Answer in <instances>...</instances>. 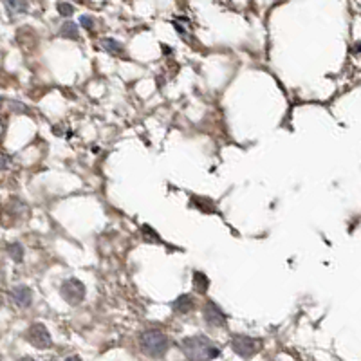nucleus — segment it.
I'll list each match as a JSON object with an SVG mask.
<instances>
[{
	"label": "nucleus",
	"mask_w": 361,
	"mask_h": 361,
	"mask_svg": "<svg viewBox=\"0 0 361 361\" xmlns=\"http://www.w3.org/2000/svg\"><path fill=\"white\" fill-rule=\"evenodd\" d=\"M180 349L185 352L188 361H211L219 356V347L206 336H190L185 338L180 343Z\"/></svg>",
	"instance_id": "f257e3e1"
},
{
	"label": "nucleus",
	"mask_w": 361,
	"mask_h": 361,
	"mask_svg": "<svg viewBox=\"0 0 361 361\" xmlns=\"http://www.w3.org/2000/svg\"><path fill=\"white\" fill-rule=\"evenodd\" d=\"M139 347L141 351L150 358H163L168 351V338L165 336V332L156 331H145L139 336Z\"/></svg>",
	"instance_id": "f03ea898"
},
{
	"label": "nucleus",
	"mask_w": 361,
	"mask_h": 361,
	"mask_svg": "<svg viewBox=\"0 0 361 361\" xmlns=\"http://www.w3.org/2000/svg\"><path fill=\"white\" fill-rule=\"evenodd\" d=\"M60 294L71 305H78L85 298V286L78 279H67L60 286Z\"/></svg>",
	"instance_id": "7ed1b4c3"
},
{
	"label": "nucleus",
	"mask_w": 361,
	"mask_h": 361,
	"mask_svg": "<svg viewBox=\"0 0 361 361\" xmlns=\"http://www.w3.org/2000/svg\"><path fill=\"white\" fill-rule=\"evenodd\" d=\"M260 347H262V342H260V340H255V338L251 336L235 334V336L231 338V349L242 358L255 356V354L260 351Z\"/></svg>",
	"instance_id": "20e7f679"
},
{
	"label": "nucleus",
	"mask_w": 361,
	"mask_h": 361,
	"mask_svg": "<svg viewBox=\"0 0 361 361\" xmlns=\"http://www.w3.org/2000/svg\"><path fill=\"white\" fill-rule=\"evenodd\" d=\"M27 342L31 343L36 349H49L53 345V338H51L49 331L45 327L44 323H33L30 329H27Z\"/></svg>",
	"instance_id": "39448f33"
},
{
	"label": "nucleus",
	"mask_w": 361,
	"mask_h": 361,
	"mask_svg": "<svg viewBox=\"0 0 361 361\" xmlns=\"http://www.w3.org/2000/svg\"><path fill=\"white\" fill-rule=\"evenodd\" d=\"M202 316H205V322L208 325H211V327H222V325H226V314L215 302L205 303Z\"/></svg>",
	"instance_id": "423d86ee"
},
{
	"label": "nucleus",
	"mask_w": 361,
	"mask_h": 361,
	"mask_svg": "<svg viewBox=\"0 0 361 361\" xmlns=\"http://www.w3.org/2000/svg\"><path fill=\"white\" fill-rule=\"evenodd\" d=\"M11 298H13V302L19 305V307L25 309L30 307L31 302H33V293H31V289L27 286H16L11 291Z\"/></svg>",
	"instance_id": "0eeeda50"
},
{
	"label": "nucleus",
	"mask_w": 361,
	"mask_h": 361,
	"mask_svg": "<svg viewBox=\"0 0 361 361\" xmlns=\"http://www.w3.org/2000/svg\"><path fill=\"white\" fill-rule=\"evenodd\" d=\"M194 298L190 296V294H180L179 298H177L176 302L172 303V309L176 312H179V314H186V312H190L191 309H194Z\"/></svg>",
	"instance_id": "6e6552de"
},
{
	"label": "nucleus",
	"mask_w": 361,
	"mask_h": 361,
	"mask_svg": "<svg viewBox=\"0 0 361 361\" xmlns=\"http://www.w3.org/2000/svg\"><path fill=\"white\" fill-rule=\"evenodd\" d=\"M208 288H210V280H208V277H206L205 273H194V289H196L197 293L205 294L206 291H208Z\"/></svg>",
	"instance_id": "1a4fd4ad"
},
{
	"label": "nucleus",
	"mask_w": 361,
	"mask_h": 361,
	"mask_svg": "<svg viewBox=\"0 0 361 361\" xmlns=\"http://www.w3.org/2000/svg\"><path fill=\"white\" fill-rule=\"evenodd\" d=\"M102 47L110 54H123V45L114 38H103Z\"/></svg>",
	"instance_id": "9d476101"
},
{
	"label": "nucleus",
	"mask_w": 361,
	"mask_h": 361,
	"mask_svg": "<svg viewBox=\"0 0 361 361\" xmlns=\"http://www.w3.org/2000/svg\"><path fill=\"white\" fill-rule=\"evenodd\" d=\"M78 25L74 24V22H65L62 25V30H60V36H64V38H78Z\"/></svg>",
	"instance_id": "9b49d317"
},
{
	"label": "nucleus",
	"mask_w": 361,
	"mask_h": 361,
	"mask_svg": "<svg viewBox=\"0 0 361 361\" xmlns=\"http://www.w3.org/2000/svg\"><path fill=\"white\" fill-rule=\"evenodd\" d=\"M30 5L25 2H5V10L10 11L11 15H19V13H24Z\"/></svg>",
	"instance_id": "f8f14e48"
},
{
	"label": "nucleus",
	"mask_w": 361,
	"mask_h": 361,
	"mask_svg": "<svg viewBox=\"0 0 361 361\" xmlns=\"http://www.w3.org/2000/svg\"><path fill=\"white\" fill-rule=\"evenodd\" d=\"M10 255H11V259L15 260V262H22L24 260V248L19 244V242H15V244H11L10 246Z\"/></svg>",
	"instance_id": "ddd939ff"
},
{
	"label": "nucleus",
	"mask_w": 361,
	"mask_h": 361,
	"mask_svg": "<svg viewBox=\"0 0 361 361\" xmlns=\"http://www.w3.org/2000/svg\"><path fill=\"white\" fill-rule=\"evenodd\" d=\"M56 10L60 11V15L62 16H71L74 13V5L65 4V2H60V4L56 5Z\"/></svg>",
	"instance_id": "4468645a"
},
{
	"label": "nucleus",
	"mask_w": 361,
	"mask_h": 361,
	"mask_svg": "<svg viewBox=\"0 0 361 361\" xmlns=\"http://www.w3.org/2000/svg\"><path fill=\"white\" fill-rule=\"evenodd\" d=\"M80 22H82L83 27H87V30H94V20L91 19V16H82Z\"/></svg>",
	"instance_id": "2eb2a0df"
},
{
	"label": "nucleus",
	"mask_w": 361,
	"mask_h": 361,
	"mask_svg": "<svg viewBox=\"0 0 361 361\" xmlns=\"http://www.w3.org/2000/svg\"><path fill=\"white\" fill-rule=\"evenodd\" d=\"M5 166H8V157L0 156V170H4Z\"/></svg>",
	"instance_id": "dca6fc26"
},
{
	"label": "nucleus",
	"mask_w": 361,
	"mask_h": 361,
	"mask_svg": "<svg viewBox=\"0 0 361 361\" xmlns=\"http://www.w3.org/2000/svg\"><path fill=\"white\" fill-rule=\"evenodd\" d=\"M65 361H82V358L80 356H69Z\"/></svg>",
	"instance_id": "f3484780"
},
{
	"label": "nucleus",
	"mask_w": 361,
	"mask_h": 361,
	"mask_svg": "<svg viewBox=\"0 0 361 361\" xmlns=\"http://www.w3.org/2000/svg\"><path fill=\"white\" fill-rule=\"evenodd\" d=\"M20 361H34V360H31V358H22Z\"/></svg>",
	"instance_id": "a211bd4d"
},
{
	"label": "nucleus",
	"mask_w": 361,
	"mask_h": 361,
	"mask_svg": "<svg viewBox=\"0 0 361 361\" xmlns=\"http://www.w3.org/2000/svg\"><path fill=\"white\" fill-rule=\"evenodd\" d=\"M0 361H2V356H0Z\"/></svg>",
	"instance_id": "6ab92c4d"
}]
</instances>
